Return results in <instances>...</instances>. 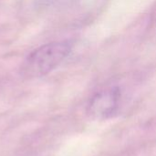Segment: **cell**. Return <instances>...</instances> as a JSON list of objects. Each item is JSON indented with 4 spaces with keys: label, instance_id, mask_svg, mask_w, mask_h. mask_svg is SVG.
<instances>
[{
    "label": "cell",
    "instance_id": "2",
    "mask_svg": "<svg viewBox=\"0 0 156 156\" xmlns=\"http://www.w3.org/2000/svg\"><path fill=\"white\" fill-rule=\"evenodd\" d=\"M121 101V90L112 87L97 92L90 101L88 114L97 120L111 118L116 113Z\"/></svg>",
    "mask_w": 156,
    "mask_h": 156
},
{
    "label": "cell",
    "instance_id": "1",
    "mask_svg": "<svg viewBox=\"0 0 156 156\" xmlns=\"http://www.w3.org/2000/svg\"><path fill=\"white\" fill-rule=\"evenodd\" d=\"M69 41L45 44L31 51L21 66V74L26 78H38L54 70L71 52Z\"/></svg>",
    "mask_w": 156,
    "mask_h": 156
}]
</instances>
